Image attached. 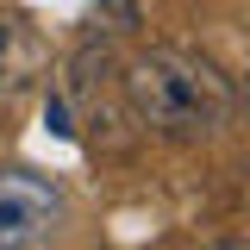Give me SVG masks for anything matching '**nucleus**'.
<instances>
[{"mask_svg":"<svg viewBox=\"0 0 250 250\" xmlns=\"http://www.w3.org/2000/svg\"><path fill=\"white\" fill-rule=\"evenodd\" d=\"M25 62H31V38H25V25H19V19H0V82L13 88Z\"/></svg>","mask_w":250,"mask_h":250,"instance_id":"nucleus-3","label":"nucleus"},{"mask_svg":"<svg viewBox=\"0 0 250 250\" xmlns=\"http://www.w3.org/2000/svg\"><path fill=\"white\" fill-rule=\"evenodd\" d=\"M125 100L144 131L156 138H175V144H194V138H213L219 125L231 119V82L219 75L207 57H188V50H138L125 62Z\"/></svg>","mask_w":250,"mask_h":250,"instance_id":"nucleus-1","label":"nucleus"},{"mask_svg":"<svg viewBox=\"0 0 250 250\" xmlns=\"http://www.w3.org/2000/svg\"><path fill=\"white\" fill-rule=\"evenodd\" d=\"M69 200L38 169H0V250H44L62 238Z\"/></svg>","mask_w":250,"mask_h":250,"instance_id":"nucleus-2","label":"nucleus"},{"mask_svg":"<svg viewBox=\"0 0 250 250\" xmlns=\"http://www.w3.org/2000/svg\"><path fill=\"white\" fill-rule=\"evenodd\" d=\"M200 250H244V238H219V244H200Z\"/></svg>","mask_w":250,"mask_h":250,"instance_id":"nucleus-4","label":"nucleus"}]
</instances>
